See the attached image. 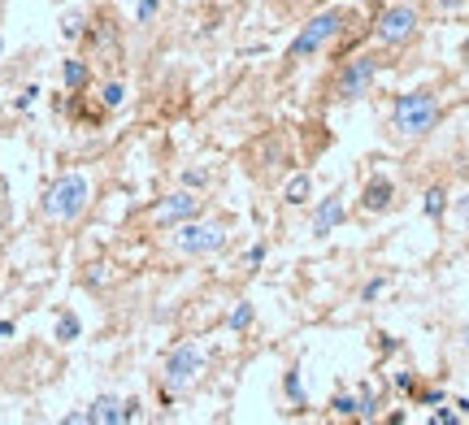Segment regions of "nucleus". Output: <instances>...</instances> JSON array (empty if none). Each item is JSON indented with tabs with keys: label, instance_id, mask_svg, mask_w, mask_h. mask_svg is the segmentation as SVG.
I'll return each instance as SVG.
<instances>
[{
	"label": "nucleus",
	"instance_id": "1",
	"mask_svg": "<svg viewBox=\"0 0 469 425\" xmlns=\"http://www.w3.org/2000/svg\"><path fill=\"white\" fill-rule=\"evenodd\" d=\"M439 96L431 87H417V92H404L391 104V135L413 143V139H426V135L439 127Z\"/></svg>",
	"mask_w": 469,
	"mask_h": 425
},
{
	"label": "nucleus",
	"instance_id": "2",
	"mask_svg": "<svg viewBox=\"0 0 469 425\" xmlns=\"http://www.w3.org/2000/svg\"><path fill=\"white\" fill-rule=\"evenodd\" d=\"M343 22H348V9H322L317 18H309L300 31H296L292 48H287V61H309V57L326 53L339 35H343Z\"/></svg>",
	"mask_w": 469,
	"mask_h": 425
},
{
	"label": "nucleus",
	"instance_id": "3",
	"mask_svg": "<svg viewBox=\"0 0 469 425\" xmlns=\"http://www.w3.org/2000/svg\"><path fill=\"white\" fill-rule=\"evenodd\" d=\"M87 204H92V183H87V174L70 169V174H62V178L53 183V192L44 200V213H48L53 222H78V217L87 213Z\"/></svg>",
	"mask_w": 469,
	"mask_h": 425
},
{
	"label": "nucleus",
	"instance_id": "4",
	"mask_svg": "<svg viewBox=\"0 0 469 425\" xmlns=\"http://www.w3.org/2000/svg\"><path fill=\"white\" fill-rule=\"evenodd\" d=\"M378 69H383V57H378V53H357V57H348V61L339 66L335 83H331V100H335V104H352V100L369 96Z\"/></svg>",
	"mask_w": 469,
	"mask_h": 425
},
{
	"label": "nucleus",
	"instance_id": "5",
	"mask_svg": "<svg viewBox=\"0 0 469 425\" xmlns=\"http://www.w3.org/2000/svg\"><path fill=\"white\" fill-rule=\"evenodd\" d=\"M422 31V9L413 0H391L378 18H374V44L383 48H400Z\"/></svg>",
	"mask_w": 469,
	"mask_h": 425
},
{
	"label": "nucleus",
	"instance_id": "6",
	"mask_svg": "<svg viewBox=\"0 0 469 425\" xmlns=\"http://www.w3.org/2000/svg\"><path fill=\"white\" fill-rule=\"evenodd\" d=\"M201 373H204V352H201V343H174L169 347V356L166 364H161V387H166L169 395H178V391H192L196 382H201Z\"/></svg>",
	"mask_w": 469,
	"mask_h": 425
},
{
	"label": "nucleus",
	"instance_id": "7",
	"mask_svg": "<svg viewBox=\"0 0 469 425\" xmlns=\"http://www.w3.org/2000/svg\"><path fill=\"white\" fill-rule=\"evenodd\" d=\"M226 243H231L226 222H204V217L183 222L178 234H174V248H178L183 257H213V252H222Z\"/></svg>",
	"mask_w": 469,
	"mask_h": 425
},
{
	"label": "nucleus",
	"instance_id": "8",
	"mask_svg": "<svg viewBox=\"0 0 469 425\" xmlns=\"http://www.w3.org/2000/svg\"><path fill=\"white\" fill-rule=\"evenodd\" d=\"M70 421H96V425H127L139 421V399H122V395H96L87 404V413L70 417Z\"/></svg>",
	"mask_w": 469,
	"mask_h": 425
},
{
	"label": "nucleus",
	"instance_id": "9",
	"mask_svg": "<svg viewBox=\"0 0 469 425\" xmlns=\"http://www.w3.org/2000/svg\"><path fill=\"white\" fill-rule=\"evenodd\" d=\"M192 217H201V196H196L192 187L174 192V196H166L152 208V222H157V226H183V222H192Z\"/></svg>",
	"mask_w": 469,
	"mask_h": 425
},
{
	"label": "nucleus",
	"instance_id": "10",
	"mask_svg": "<svg viewBox=\"0 0 469 425\" xmlns=\"http://www.w3.org/2000/svg\"><path fill=\"white\" fill-rule=\"evenodd\" d=\"M348 217V208H343V196L331 192L326 200H317V208H313V239H326V234H335V226Z\"/></svg>",
	"mask_w": 469,
	"mask_h": 425
},
{
	"label": "nucleus",
	"instance_id": "11",
	"mask_svg": "<svg viewBox=\"0 0 469 425\" xmlns=\"http://www.w3.org/2000/svg\"><path fill=\"white\" fill-rule=\"evenodd\" d=\"M391 200H396V183L391 178H369L366 192H361V208L366 213H387Z\"/></svg>",
	"mask_w": 469,
	"mask_h": 425
},
{
	"label": "nucleus",
	"instance_id": "12",
	"mask_svg": "<svg viewBox=\"0 0 469 425\" xmlns=\"http://www.w3.org/2000/svg\"><path fill=\"white\" fill-rule=\"evenodd\" d=\"M252 322H257V308L248 304V299H239L231 308V317H226V326L234 330V334H243V330H252Z\"/></svg>",
	"mask_w": 469,
	"mask_h": 425
},
{
	"label": "nucleus",
	"instance_id": "13",
	"mask_svg": "<svg viewBox=\"0 0 469 425\" xmlns=\"http://www.w3.org/2000/svg\"><path fill=\"white\" fill-rule=\"evenodd\" d=\"M309 196H313V178H309V174H296V178L287 183V192H283L287 204H304Z\"/></svg>",
	"mask_w": 469,
	"mask_h": 425
},
{
	"label": "nucleus",
	"instance_id": "14",
	"mask_svg": "<svg viewBox=\"0 0 469 425\" xmlns=\"http://www.w3.org/2000/svg\"><path fill=\"white\" fill-rule=\"evenodd\" d=\"M127 9H131V18L139 27H148L152 18H157V9H161V0H122Z\"/></svg>",
	"mask_w": 469,
	"mask_h": 425
},
{
	"label": "nucleus",
	"instance_id": "15",
	"mask_svg": "<svg viewBox=\"0 0 469 425\" xmlns=\"http://www.w3.org/2000/svg\"><path fill=\"white\" fill-rule=\"evenodd\" d=\"M101 104H104V109H122V104H127V83H122V78L104 83V87H101Z\"/></svg>",
	"mask_w": 469,
	"mask_h": 425
},
{
	"label": "nucleus",
	"instance_id": "16",
	"mask_svg": "<svg viewBox=\"0 0 469 425\" xmlns=\"http://www.w3.org/2000/svg\"><path fill=\"white\" fill-rule=\"evenodd\" d=\"M62 78H66V87L74 92V87H83V83H87V66H83L78 57H70V61H66V74H62Z\"/></svg>",
	"mask_w": 469,
	"mask_h": 425
},
{
	"label": "nucleus",
	"instance_id": "17",
	"mask_svg": "<svg viewBox=\"0 0 469 425\" xmlns=\"http://www.w3.org/2000/svg\"><path fill=\"white\" fill-rule=\"evenodd\" d=\"M78 317H74V313H62V322H57V339H62V343H74V339H78Z\"/></svg>",
	"mask_w": 469,
	"mask_h": 425
},
{
	"label": "nucleus",
	"instance_id": "18",
	"mask_svg": "<svg viewBox=\"0 0 469 425\" xmlns=\"http://www.w3.org/2000/svg\"><path fill=\"white\" fill-rule=\"evenodd\" d=\"M443 200H448L443 187H431V192H426V217H439V213H443Z\"/></svg>",
	"mask_w": 469,
	"mask_h": 425
},
{
	"label": "nucleus",
	"instance_id": "19",
	"mask_svg": "<svg viewBox=\"0 0 469 425\" xmlns=\"http://www.w3.org/2000/svg\"><path fill=\"white\" fill-rule=\"evenodd\" d=\"M457 222H461V226L469 230V187L461 192V200H457Z\"/></svg>",
	"mask_w": 469,
	"mask_h": 425
},
{
	"label": "nucleus",
	"instance_id": "20",
	"mask_svg": "<svg viewBox=\"0 0 469 425\" xmlns=\"http://www.w3.org/2000/svg\"><path fill=\"white\" fill-rule=\"evenodd\" d=\"M383 287H387L383 278H374V282H366V287H361V299H378V295H383Z\"/></svg>",
	"mask_w": 469,
	"mask_h": 425
},
{
	"label": "nucleus",
	"instance_id": "21",
	"mask_svg": "<svg viewBox=\"0 0 469 425\" xmlns=\"http://www.w3.org/2000/svg\"><path fill=\"white\" fill-rule=\"evenodd\" d=\"M183 187H192V192L204 187V174H201V169H187V174H183Z\"/></svg>",
	"mask_w": 469,
	"mask_h": 425
},
{
	"label": "nucleus",
	"instance_id": "22",
	"mask_svg": "<svg viewBox=\"0 0 469 425\" xmlns=\"http://www.w3.org/2000/svg\"><path fill=\"white\" fill-rule=\"evenodd\" d=\"M426 4H431V9H443V13H452V9H461L465 0H426Z\"/></svg>",
	"mask_w": 469,
	"mask_h": 425
},
{
	"label": "nucleus",
	"instance_id": "23",
	"mask_svg": "<svg viewBox=\"0 0 469 425\" xmlns=\"http://www.w3.org/2000/svg\"><path fill=\"white\" fill-rule=\"evenodd\" d=\"M287 399H300V378H296V369L287 373Z\"/></svg>",
	"mask_w": 469,
	"mask_h": 425
},
{
	"label": "nucleus",
	"instance_id": "24",
	"mask_svg": "<svg viewBox=\"0 0 469 425\" xmlns=\"http://www.w3.org/2000/svg\"><path fill=\"white\" fill-rule=\"evenodd\" d=\"M335 413H343V417H348V413H357V399H348V395L335 399Z\"/></svg>",
	"mask_w": 469,
	"mask_h": 425
},
{
	"label": "nucleus",
	"instance_id": "25",
	"mask_svg": "<svg viewBox=\"0 0 469 425\" xmlns=\"http://www.w3.org/2000/svg\"><path fill=\"white\" fill-rule=\"evenodd\" d=\"M266 261V248H261V243H257V248H252V252H248V265H252V269H257V265Z\"/></svg>",
	"mask_w": 469,
	"mask_h": 425
},
{
	"label": "nucleus",
	"instance_id": "26",
	"mask_svg": "<svg viewBox=\"0 0 469 425\" xmlns=\"http://www.w3.org/2000/svg\"><path fill=\"white\" fill-rule=\"evenodd\" d=\"M461 347H465V352H469V326L461 330Z\"/></svg>",
	"mask_w": 469,
	"mask_h": 425
},
{
	"label": "nucleus",
	"instance_id": "27",
	"mask_svg": "<svg viewBox=\"0 0 469 425\" xmlns=\"http://www.w3.org/2000/svg\"><path fill=\"white\" fill-rule=\"evenodd\" d=\"M0 48H4V39H0Z\"/></svg>",
	"mask_w": 469,
	"mask_h": 425
}]
</instances>
